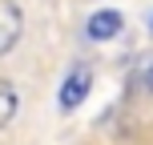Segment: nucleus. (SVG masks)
Masks as SVG:
<instances>
[{"mask_svg": "<svg viewBox=\"0 0 153 145\" xmlns=\"http://www.w3.org/2000/svg\"><path fill=\"white\" fill-rule=\"evenodd\" d=\"M121 24H125V16L117 12V8H97V12L85 20V36L89 40H113L117 32H121Z\"/></svg>", "mask_w": 153, "mask_h": 145, "instance_id": "nucleus-3", "label": "nucleus"}, {"mask_svg": "<svg viewBox=\"0 0 153 145\" xmlns=\"http://www.w3.org/2000/svg\"><path fill=\"white\" fill-rule=\"evenodd\" d=\"M149 32H153V12H149Z\"/></svg>", "mask_w": 153, "mask_h": 145, "instance_id": "nucleus-6", "label": "nucleus"}, {"mask_svg": "<svg viewBox=\"0 0 153 145\" xmlns=\"http://www.w3.org/2000/svg\"><path fill=\"white\" fill-rule=\"evenodd\" d=\"M93 89V69L89 65H73L69 77L61 81V93H56V105H61V113H73V109L85 105V97H89Z\"/></svg>", "mask_w": 153, "mask_h": 145, "instance_id": "nucleus-1", "label": "nucleus"}, {"mask_svg": "<svg viewBox=\"0 0 153 145\" xmlns=\"http://www.w3.org/2000/svg\"><path fill=\"white\" fill-rule=\"evenodd\" d=\"M16 113H20V93H16V85L8 81V77H0V129L12 125Z\"/></svg>", "mask_w": 153, "mask_h": 145, "instance_id": "nucleus-4", "label": "nucleus"}, {"mask_svg": "<svg viewBox=\"0 0 153 145\" xmlns=\"http://www.w3.org/2000/svg\"><path fill=\"white\" fill-rule=\"evenodd\" d=\"M141 85H145V93H153V65H149L145 73H141Z\"/></svg>", "mask_w": 153, "mask_h": 145, "instance_id": "nucleus-5", "label": "nucleus"}, {"mask_svg": "<svg viewBox=\"0 0 153 145\" xmlns=\"http://www.w3.org/2000/svg\"><path fill=\"white\" fill-rule=\"evenodd\" d=\"M24 32V12L16 0H0V57H8L16 48V40H20Z\"/></svg>", "mask_w": 153, "mask_h": 145, "instance_id": "nucleus-2", "label": "nucleus"}]
</instances>
